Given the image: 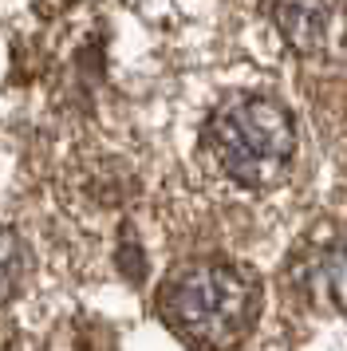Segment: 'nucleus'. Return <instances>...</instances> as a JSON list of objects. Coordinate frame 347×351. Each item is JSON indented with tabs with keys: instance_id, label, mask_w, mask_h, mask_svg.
I'll list each match as a JSON object with an SVG mask.
<instances>
[{
	"instance_id": "obj_5",
	"label": "nucleus",
	"mask_w": 347,
	"mask_h": 351,
	"mask_svg": "<svg viewBox=\"0 0 347 351\" xmlns=\"http://www.w3.org/2000/svg\"><path fill=\"white\" fill-rule=\"evenodd\" d=\"M24 272H28L24 241L16 237L12 229H0V304H8L16 292H20Z\"/></svg>"
},
{
	"instance_id": "obj_6",
	"label": "nucleus",
	"mask_w": 347,
	"mask_h": 351,
	"mask_svg": "<svg viewBox=\"0 0 347 351\" xmlns=\"http://www.w3.org/2000/svg\"><path fill=\"white\" fill-rule=\"evenodd\" d=\"M119 265H123V272L126 276H130V280H134V285H139L142 280V256H139V245H134V241H130V245H123V253H119Z\"/></svg>"
},
{
	"instance_id": "obj_3",
	"label": "nucleus",
	"mask_w": 347,
	"mask_h": 351,
	"mask_svg": "<svg viewBox=\"0 0 347 351\" xmlns=\"http://www.w3.org/2000/svg\"><path fill=\"white\" fill-rule=\"evenodd\" d=\"M268 16L300 56H328L347 40V0H268Z\"/></svg>"
},
{
	"instance_id": "obj_1",
	"label": "nucleus",
	"mask_w": 347,
	"mask_h": 351,
	"mask_svg": "<svg viewBox=\"0 0 347 351\" xmlns=\"http://www.w3.org/2000/svg\"><path fill=\"white\" fill-rule=\"evenodd\" d=\"M256 280L225 261H193L166 280L158 308L174 335L198 351L237 348L256 324Z\"/></svg>"
},
{
	"instance_id": "obj_2",
	"label": "nucleus",
	"mask_w": 347,
	"mask_h": 351,
	"mask_svg": "<svg viewBox=\"0 0 347 351\" xmlns=\"http://www.w3.org/2000/svg\"><path fill=\"white\" fill-rule=\"evenodd\" d=\"M205 146L217 166L245 190L276 186L296 154V127L272 95H229L209 114Z\"/></svg>"
},
{
	"instance_id": "obj_4",
	"label": "nucleus",
	"mask_w": 347,
	"mask_h": 351,
	"mask_svg": "<svg viewBox=\"0 0 347 351\" xmlns=\"http://www.w3.org/2000/svg\"><path fill=\"white\" fill-rule=\"evenodd\" d=\"M300 288L320 312L347 316V245L344 249H324L300 269Z\"/></svg>"
}]
</instances>
